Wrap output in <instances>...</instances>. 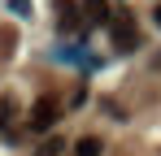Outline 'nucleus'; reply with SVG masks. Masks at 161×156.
Returning a JSON list of instances; mask_svg holds the SVG:
<instances>
[{
    "instance_id": "1",
    "label": "nucleus",
    "mask_w": 161,
    "mask_h": 156,
    "mask_svg": "<svg viewBox=\"0 0 161 156\" xmlns=\"http://www.w3.org/2000/svg\"><path fill=\"white\" fill-rule=\"evenodd\" d=\"M109 39H113L118 52H135V48H139V26H135L131 13H118V18L109 22Z\"/></svg>"
},
{
    "instance_id": "2",
    "label": "nucleus",
    "mask_w": 161,
    "mask_h": 156,
    "mask_svg": "<svg viewBox=\"0 0 161 156\" xmlns=\"http://www.w3.org/2000/svg\"><path fill=\"white\" fill-rule=\"evenodd\" d=\"M57 117H61V104L53 100V96H44V100H35V108H31V130L35 134H44V130H53L57 126Z\"/></svg>"
},
{
    "instance_id": "3",
    "label": "nucleus",
    "mask_w": 161,
    "mask_h": 156,
    "mask_svg": "<svg viewBox=\"0 0 161 156\" xmlns=\"http://www.w3.org/2000/svg\"><path fill=\"white\" fill-rule=\"evenodd\" d=\"M83 9H87V18H92V22H113V13H109V0H83Z\"/></svg>"
},
{
    "instance_id": "4",
    "label": "nucleus",
    "mask_w": 161,
    "mask_h": 156,
    "mask_svg": "<svg viewBox=\"0 0 161 156\" xmlns=\"http://www.w3.org/2000/svg\"><path fill=\"white\" fill-rule=\"evenodd\" d=\"M100 152H105V143H100L96 134H87V139L74 143V156H100Z\"/></svg>"
},
{
    "instance_id": "5",
    "label": "nucleus",
    "mask_w": 161,
    "mask_h": 156,
    "mask_svg": "<svg viewBox=\"0 0 161 156\" xmlns=\"http://www.w3.org/2000/svg\"><path fill=\"white\" fill-rule=\"evenodd\" d=\"M79 13H74V0H61V26H74Z\"/></svg>"
},
{
    "instance_id": "6",
    "label": "nucleus",
    "mask_w": 161,
    "mask_h": 156,
    "mask_svg": "<svg viewBox=\"0 0 161 156\" xmlns=\"http://www.w3.org/2000/svg\"><path fill=\"white\" fill-rule=\"evenodd\" d=\"M13 117V96H0V126Z\"/></svg>"
},
{
    "instance_id": "7",
    "label": "nucleus",
    "mask_w": 161,
    "mask_h": 156,
    "mask_svg": "<svg viewBox=\"0 0 161 156\" xmlns=\"http://www.w3.org/2000/svg\"><path fill=\"white\" fill-rule=\"evenodd\" d=\"M57 152H61V139H48V143L39 148V156H57Z\"/></svg>"
},
{
    "instance_id": "8",
    "label": "nucleus",
    "mask_w": 161,
    "mask_h": 156,
    "mask_svg": "<svg viewBox=\"0 0 161 156\" xmlns=\"http://www.w3.org/2000/svg\"><path fill=\"white\" fill-rule=\"evenodd\" d=\"M153 18H157V26H161V4H157V9H153Z\"/></svg>"
}]
</instances>
